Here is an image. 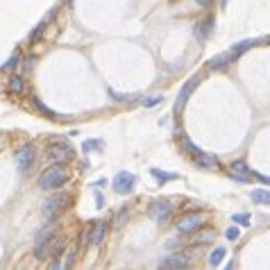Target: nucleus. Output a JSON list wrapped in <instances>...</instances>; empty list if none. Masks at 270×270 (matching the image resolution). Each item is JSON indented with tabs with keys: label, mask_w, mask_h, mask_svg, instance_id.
I'll use <instances>...</instances> for the list:
<instances>
[{
	"label": "nucleus",
	"mask_w": 270,
	"mask_h": 270,
	"mask_svg": "<svg viewBox=\"0 0 270 270\" xmlns=\"http://www.w3.org/2000/svg\"><path fill=\"white\" fill-rule=\"evenodd\" d=\"M214 236H216L214 232H202V234H197L195 241H200V243H209V241H214Z\"/></svg>",
	"instance_id": "nucleus-29"
},
{
	"label": "nucleus",
	"mask_w": 270,
	"mask_h": 270,
	"mask_svg": "<svg viewBox=\"0 0 270 270\" xmlns=\"http://www.w3.org/2000/svg\"><path fill=\"white\" fill-rule=\"evenodd\" d=\"M105 234H107V220H96L93 229L89 232V241H91L93 245H100V243L105 241Z\"/></svg>",
	"instance_id": "nucleus-13"
},
{
	"label": "nucleus",
	"mask_w": 270,
	"mask_h": 270,
	"mask_svg": "<svg viewBox=\"0 0 270 270\" xmlns=\"http://www.w3.org/2000/svg\"><path fill=\"white\" fill-rule=\"evenodd\" d=\"M80 168L87 170V168H91V164H89V161H82V164H80Z\"/></svg>",
	"instance_id": "nucleus-35"
},
{
	"label": "nucleus",
	"mask_w": 270,
	"mask_h": 270,
	"mask_svg": "<svg viewBox=\"0 0 270 270\" xmlns=\"http://www.w3.org/2000/svg\"><path fill=\"white\" fill-rule=\"evenodd\" d=\"M69 205H71V193H66V191L52 193V195L43 202V209H41L43 211V218H46V220H57V218H59V214Z\"/></svg>",
	"instance_id": "nucleus-2"
},
{
	"label": "nucleus",
	"mask_w": 270,
	"mask_h": 270,
	"mask_svg": "<svg viewBox=\"0 0 270 270\" xmlns=\"http://www.w3.org/2000/svg\"><path fill=\"white\" fill-rule=\"evenodd\" d=\"M234 223H238V225H250V216L247 214H234Z\"/></svg>",
	"instance_id": "nucleus-28"
},
{
	"label": "nucleus",
	"mask_w": 270,
	"mask_h": 270,
	"mask_svg": "<svg viewBox=\"0 0 270 270\" xmlns=\"http://www.w3.org/2000/svg\"><path fill=\"white\" fill-rule=\"evenodd\" d=\"M225 254H227V250H225L223 245H218V247H216V250L209 254V265H211V268H216V265H220V263H223Z\"/></svg>",
	"instance_id": "nucleus-17"
},
{
	"label": "nucleus",
	"mask_w": 270,
	"mask_h": 270,
	"mask_svg": "<svg viewBox=\"0 0 270 270\" xmlns=\"http://www.w3.org/2000/svg\"><path fill=\"white\" fill-rule=\"evenodd\" d=\"M205 220H207V216H205V214L191 211V214L182 216V218H179L177 223H175V227H177V232H179V234H191V232H195V229H200L202 225H205Z\"/></svg>",
	"instance_id": "nucleus-3"
},
{
	"label": "nucleus",
	"mask_w": 270,
	"mask_h": 270,
	"mask_svg": "<svg viewBox=\"0 0 270 270\" xmlns=\"http://www.w3.org/2000/svg\"><path fill=\"white\" fill-rule=\"evenodd\" d=\"M43 30H46V21H41V23L37 25V30H34V32H32V37H30V39H32V43H34V41H39V39H41Z\"/></svg>",
	"instance_id": "nucleus-26"
},
{
	"label": "nucleus",
	"mask_w": 270,
	"mask_h": 270,
	"mask_svg": "<svg viewBox=\"0 0 270 270\" xmlns=\"http://www.w3.org/2000/svg\"><path fill=\"white\" fill-rule=\"evenodd\" d=\"M19 64H21V55H19V52H16V55L12 57V59L7 61L5 66H3V71H12V69H16V66H19Z\"/></svg>",
	"instance_id": "nucleus-25"
},
{
	"label": "nucleus",
	"mask_w": 270,
	"mask_h": 270,
	"mask_svg": "<svg viewBox=\"0 0 270 270\" xmlns=\"http://www.w3.org/2000/svg\"><path fill=\"white\" fill-rule=\"evenodd\" d=\"M234 59H236V57H234L232 50H229V52H220V55L211 57V59L207 61V69H209V71H223L225 66H229Z\"/></svg>",
	"instance_id": "nucleus-10"
},
{
	"label": "nucleus",
	"mask_w": 270,
	"mask_h": 270,
	"mask_svg": "<svg viewBox=\"0 0 270 270\" xmlns=\"http://www.w3.org/2000/svg\"><path fill=\"white\" fill-rule=\"evenodd\" d=\"M75 256H78V247L73 245L64 256H61V259H64V261H61V268H71V265L75 263Z\"/></svg>",
	"instance_id": "nucleus-22"
},
{
	"label": "nucleus",
	"mask_w": 270,
	"mask_h": 270,
	"mask_svg": "<svg viewBox=\"0 0 270 270\" xmlns=\"http://www.w3.org/2000/svg\"><path fill=\"white\" fill-rule=\"evenodd\" d=\"M195 3H197L200 7H209V5H211V0H195Z\"/></svg>",
	"instance_id": "nucleus-34"
},
{
	"label": "nucleus",
	"mask_w": 270,
	"mask_h": 270,
	"mask_svg": "<svg viewBox=\"0 0 270 270\" xmlns=\"http://www.w3.org/2000/svg\"><path fill=\"white\" fill-rule=\"evenodd\" d=\"M69 179H71V173L66 170V166L55 164L41 173V177H39V188H43V191H57V188H61Z\"/></svg>",
	"instance_id": "nucleus-1"
},
{
	"label": "nucleus",
	"mask_w": 270,
	"mask_h": 270,
	"mask_svg": "<svg viewBox=\"0 0 270 270\" xmlns=\"http://www.w3.org/2000/svg\"><path fill=\"white\" fill-rule=\"evenodd\" d=\"M25 91V82L21 75H14V78H10V82H7V93L10 96H21V93Z\"/></svg>",
	"instance_id": "nucleus-14"
},
{
	"label": "nucleus",
	"mask_w": 270,
	"mask_h": 270,
	"mask_svg": "<svg viewBox=\"0 0 270 270\" xmlns=\"http://www.w3.org/2000/svg\"><path fill=\"white\" fill-rule=\"evenodd\" d=\"M134 182H137V177H134L132 173H127V170H123V173H118L114 177V191L118 193V195H125V193L132 191Z\"/></svg>",
	"instance_id": "nucleus-8"
},
{
	"label": "nucleus",
	"mask_w": 270,
	"mask_h": 270,
	"mask_svg": "<svg viewBox=\"0 0 270 270\" xmlns=\"http://www.w3.org/2000/svg\"><path fill=\"white\" fill-rule=\"evenodd\" d=\"M159 102H164V96H152V98H148V100H143V107H155V105H159Z\"/></svg>",
	"instance_id": "nucleus-27"
},
{
	"label": "nucleus",
	"mask_w": 270,
	"mask_h": 270,
	"mask_svg": "<svg viewBox=\"0 0 270 270\" xmlns=\"http://www.w3.org/2000/svg\"><path fill=\"white\" fill-rule=\"evenodd\" d=\"M211 30H214V19H205L202 23L195 25V30H193V32H195V37L202 41V39H207L211 34Z\"/></svg>",
	"instance_id": "nucleus-15"
},
{
	"label": "nucleus",
	"mask_w": 270,
	"mask_h": 270,
	"mask_svg": "<svg viewBox=\"0 0 270 270\" xmlns=\"http://www.w3.org/2000/svg\"><path fill=\"white\" fill-rule=\"evenodd\" d=\"M127 216H129V211L123 207V209H120L118 214L114 216V227H116V229H120V227H123V225H125V220H127Z\"/></svg>",
	"instance_id": "nucleus-23"
},
{
	"label": "nucleus",
	"mask_w": 270,
	"mask_h": 270,
	"mask_svg": "<svg viewBox=\"0 0 270 270\" xmlns=\"http://www.w3.org/2000/svg\"><path fill=\"white\" fill-rule=\"evenodd\" d=\"M254 39H243V41L241 43H236V46H234L232 48V52H234V57H241L243 55V52H245L247 50V48H252V46H254Z\"/></svg>",
	"instance_id": "nucleus-19"
},
{
	"label": "nucleus",
	"mask_w": 270,
	"mask_h": 270,
	"mask_svg": "<svg viewBox=\"0 0 270 270\" xmlns=\"http://www.w3.org/2000/svg\"><path fill=\"white\" fill-rule=\"evenodd\" d=\"M250 197L254 205H270V191H263V188H254Z\"/></svg>",
	"instance_id": "nucleus-16"
},
{
	"label": "nucleus",
	"mask_w": 270,
	"mask_h": 270,
	"mask_svg": "<svg viewBox=\"0 0 270 270\" xmlns=\"http://www.w3.org/2000/svg\"><path fill=\"white\" fill-rule=\"evenodd\" d=\"M225 236H227V241H236V238L241 236V232H238V227H229L227 232H225Z\"/></svg>",
	"instance_id": "nucleus-30"
},
{
	"label": "nucleus",
	"mask_w": 270,
	"mask_h": 270,
	"mask_svg": "<svg viewBox=\"0 0 270 270\" xmlns=\"http://www.w3.org/2000/svg\"><path fill=\"white\" fill-rule=\"evenodd\" d=\"M102 146L105 143L100 141V139H87V141L82 143V150L84 152H93V150H102Z\"/></svg>",
	"instance_id": "nucleus-21"
},
{
	"label": "nucleus",
	"mask_w": 270,
	"mask_h": 270,
	"mask_svg": "<svg viewBox=\"0 0 270 270\" xmlns=\"http://www.w3.org/2000/svg\"><path fill=\"white\" fill-rule=\"evenodd\" d=\"M48 157H50L55 164H66V161H71L75 157V150H73V146H71V143L59 141V143H52V146H50Z\"/></svg>",
	"instance_id": "nucleus-4"
},
{
	"label": "nucleus",
	"mask_w": 270,
	"mask_h": 270,
	"mask_svg": "<svg viewBox=\"0 0 270 270\" xmlns=\"http://www.w3.org/2000/svg\"><path fill=\"white\" fill-rule=\"evenodd\" d=\"M150 216L157 225H166L170 218H173V205L168 200H157L152 202L150 207Z\"/></svg>",
	"instance_id": "nucleus-5"
},
{
	"label": "nucleus",
	"mask_w": 270,
	"mask_h": 270,
	"mask_svg": "<svg viewBox=\"0 0 270 270\" xmlns=\"http://www.w3.org/2000/svg\"><path fill=\"white\" fill-rule=\"evenodd\" d=\"M193 164L197 168H205V170H211V168H218V157L216 155H207V152H197L193 157Z\"/></svg>",
	"instance_id": "nucleus-12"
},
{
	"label": "nucleus",
	"mask_w": 270,
	"mask_h": 270,
	"mask_svg": "<svg viewBox=\"0 0 270 270\" xmlns=\"http://www.w3.org/2000/svg\"><path fill=\"white\" fill-rule=\"evenodd\" d=\"M32 105H34V107H37V109H39V111H41V114H43V116H46V118H57V111H52V109H50V107H46V105H43V102H41V100H39V98H32Z\"/></svg>",
	"instance_id": "nucleus-20"
},
{
	"label": "nucleus",
	"mask_w": 270,
	"mask_h": 270,
	"mask_svg": "<svg viewBox=\"0 0 270 270\" xmlns=\"http://www.w3.org/2000/svg\"><path fill=\"white\" fill-rule=\"evenodd\" d=\"M252 175L254 173H252V168H247L245 161H234L232 164V173H229V177L236 179V182H243V184L250 182Z\"/></svg>",
	"instance_id": "nucleus-9"
},
{
	"label": "nucleus",
	"mask_w": 270,
	"mask_h": 270,
	"mask_svg": "<svg viewBox=\"0 0 270 270\" xmlns=\"http://www.w3.org/2000/svg\"><path fill=\"white\" fill-rule=\"evenodd\" d=\"M254 177H256V179H259V182H261V184H270V177H268V175H261V173H254Z\"/></svg>",
	"instance_id": "nucleus-32"
},
{
	"label": "nucleus",
	"mask_w": 270,
	"mask_h": 270,
	"mask_svg": "<svg viewBox=\"0 0 270 270\" xmlns=\"http://www.w3.org/2000/svg\"><path fill=\"white\" fill-rule=\"evenodd\" d=\"M188 261L184 254H173V256H166V259L159 261V268L164 270H177V268H186Z\"/></svg>",
	"instance_id": "nucleus-11"
},
{
	"label": "nucleus",
	"mask_w": 270,
	"mask_h": 270,
	"mask_svg": "<svg viewBox=\"0 0 270 270\" xmlns=\"http://www.w3.org/2000/svg\"><path fill=\"white\" fill-rule=\"evenodd\" d=\"M179 146H182V150H186V152H193V155H197V152H200V148H197L195 143H193L191 139H186V137H184L182 141H179Z\"/></svg>",
	"instance_id": "nucleus-24"
},
{
	"label": "nucleus",
	"mask_w": 270,
	"mask_h": 270,
	"mask_svg": "<svg viewBox=\"0 0 270 270\" xmlns=\"http://www.w3.org/2000/svg\"><path fill=\"white\" fill-rule=\"evenodd\" d=\"M200 84V75H193L191 80H186V82L182 84V89H179V96H177V100H175V109H182L184 105H186V100L191 98V93H193V89Z\"/></svg>",
	"instance_id": "nucleus-7"
},
{
	"label": "nucleus",
	"mask_w": 270,
	"mask_h": 270,
	"mask_svg": "<svg viewBox=\"0 0 270 270\" xmlns=\"http://www.w3.org/2000/svg\"><path fill=\"white\" fill-rule=\"evenodd\" d=\"M34 159H37V146H34V143H25V146L16 152V168L25 173V170L34 164Z\"/></svg>",
	"instance_id": "nucleus-6"
},
{
	"label": "nucleus",
	"mask_w": 270,
	"mask_h": 270,
	"mask_svg": "<svg viewBox=\"0 0 270 270\" xmlns=\"http://www.w3.org/2000/svg\"><path fill=\"white\" fill-rule=\"evenodd\" d=\"M111 93V98H114V100H118V102H123V100H129L127 96H123V93H116V91H109Z\"/></svg>",
	"instance_id": "nucleus-31"
},
{
	"label": "nucleus",
	"mask_w": 270,
	"mask_h": 270,
	"mask_svg": "<svg viewBox=\"0 0 270 270\" xmlns=\"http://www.w3.org/2000/svg\"><path fill=\"white\" fill-rule=\"evenodd\" d=\"M150 175L159 184H166V182H173V179H177V175H175V173H164V170H159V168H150Z\"/></svg>",
	"instance_id": "nucleus-18"
},
{
	"label": "nucleus",
	"mask_w": 270,
	"mask_h": 270,
	"mask_svg": "<svg viewBox=\"0 0 270 270\" xmlns=\"http://www.w3.org/2000/svg\"><path fill=\"white\" fill-rule=\"evenodd\" d=\"M96 202H98V207H100V209H102V207H105V200H102V195H100V193H96Z\"/></svg>",
	"instance_id": "nucleus-33"
}]
</instances>
